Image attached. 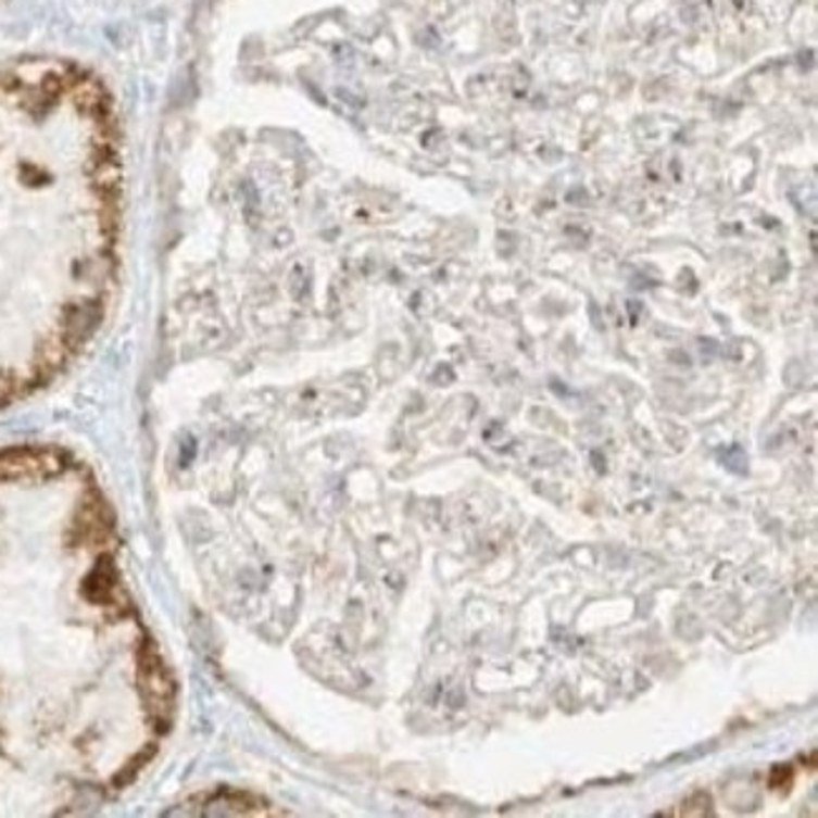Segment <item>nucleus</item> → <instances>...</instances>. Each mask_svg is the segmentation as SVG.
Here are the masks:
<instances>
[{"label": "nucleus", "mask_w": 818, "mask_h": 818, "mask_svg": "<svg viewBox=\"0 0 818 818\" xmlns=\"http://www.w3.org/2000/svg\"><path fill=\"white\" fill-rule=\"evenodd\" d=\"M89 471L53 449L0 451V814L15 785L49 811L116 789L139 758L109 733L114 675L172 682L137 622Z\"/></svg>", "instance_id": "f257e3e1"}, {"label": "nucleus", "mask_w": 818, "mask_h": 818, "mask_svg": "<svg viewBox=\"0 0 818 818\" xmlns=\"http://www.w3.org/2000/svg\"><path fill=\"white\" fill-rule=\"evenodd\" d=\"M118 217L103 86L66 61L0 68V406L59 376L97 328Z\"/></svg>", "instance_id": "f03ea898"}]
</instances>
